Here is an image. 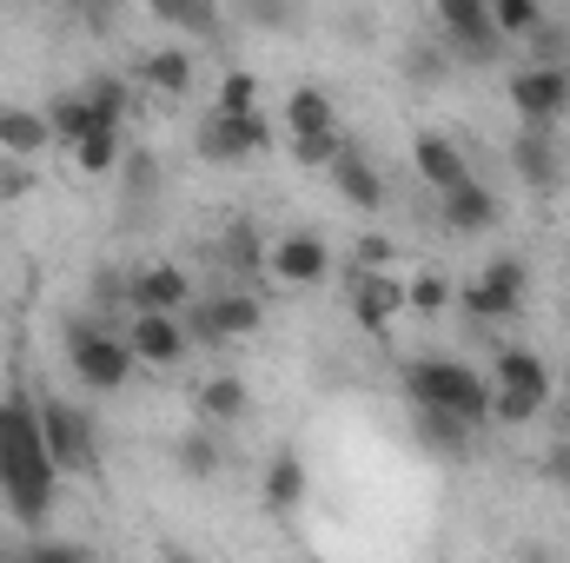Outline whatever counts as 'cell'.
Listing matches in <instances>:
<instances>
[{
  "label": "cell",
  "instance_id": "obj_1",
  "mask_svg": "<svg viewBox=\"0 0 570 563\" xmlns=\"http://www.w3.org/2000/svg\"><path fill=\"white\" fill-rule=\"evenodd\" d=\"M53 491H60V464L47 457L40 405L27 392H13V398H0V497L20 524H47Z\"/></svg>",
  "mask_w": 570,
  "mask_h": 563
},
{
  "label": "cell",
  "instance_id": "obj_2",
  "mask_svg": "<svg viewBox=\"0 0 570 563\" xmlns=\"http://www.w3.org/2000/svg\"><path fill=\"white\" fill-rule=\"evenodd\" d=\"M67 365H73V378H80L87 392H100V398L127 392V385H134V372H140V358H134L127 332H114L100 312L67 318Z\"/></svg>",
  "mask_w": 570,
  "mask_h": 563
},
{
  "label": "cell",
  "instance_id": "obj_3",
  "mask_svg": "<svg viewBox=\"0 0 570 563\" xmlns=\"http://www.w3.org/2000/svg\"><path fill=\"white\" fill-rule=\"evenodd\" d=\"M405 398L412 405H444V412H458L471 424L491 418V378H478L458 358H412L405 365Z\"/></svg>",
  "mask_w": 570,
  "mask_h": 563
},
{
  "label": "cell",
  "instance_id": "obj_4",
  "mask_svg": "<svg viewBox=\"0 0 570 563\" xmlns=\"http://www.w3.org/2000/svg\"><path fill=\"white\" fill-rule=\"evenodd\" d=\"M40 405V437H47V457L60 464V477L73 471V477H94L100 471V431L87 418V405H73V398H33Z\"/></svg>",
  "mask_w": 570,
  "mask_h": 563
},
{
  "label": "cell",
  "instance_id": "obj_5",
  "mask_svg": "<svg viewBox=\"0 0 570 563\" xmlns=\"http://www.w3.org/2000/svg\"><path fill=\"white\" fill-rule=\"evenodd\" d=\"M273 120L259 113V107H246V113H226V107H213L206 120H199V134H193V152L206 159V166H246V159H259L266 146H273Z\"/></svg>",
  "mask_w": 570,
  "mask_h": 563
},
{
  "label": "cell",
  "instance_id": "obj_6",
  "mask_svg": "<svg viewBox=\"0 0 570 563\" xmlns=\"http://www.w3.org/2000/svg\"><path fill=\"white\" fill-rule=\"evenodd\" d=\"M504 93H511V107H518L524 127H558L570 113V60H531V67H518Z\"/></svg>",
  "mask_w": 570,
  "mask_h": 563
},
{
  "label": "cell",
  "instance_id": "obj_7",
  "mask_svg": "<svg viewBox=\"0 0 570 563\" xmlns=\"http://www.w3.org/2000/svg\"><path fill=\"white\" fill-rule=\"evenodd\" d=\"M179 318H186L193 345H226V338H253L266 325V305L246 292H219V298H193Z\"/></svg>",
  "mask_w": 570,
  "mask_h": 563
},
{
  "label": "cell",
  "instance_id": "obj_8",
  "mask_svg": "<svg viewBox=\"0 0 570 563\" xmlns=\"http://www.w3.org/2000/svg\"><path fill=\"white\" fill-rule=\"evenodd\" d=\"M524 292H531L524 259H518V253H498L478 279L458 292V305H464L471 318H511V312H524Z\"/></svg>",
  "mask_w": 570,
  "mask_h": 563
},
{
  "label": "cell",
  "instance_id": "obj_9",
  "mask_svg": "<svg viewBox=\"0 0 570 563\" xmlns=\"http://www.w3.org/2000/svg\"><path fill=\"white\" fill-rule=\"evenodd\" d=\"M127 345H134V358L146 372H179L193 358V332H186L179 312H134L127 318Z\"/></svg>",
  "mask_w": 570,
  "mask_h": 563
},
{
  "label": "cell",
  "instance_id": "obj_10",
  "mask_svg": "<svg viewBox=\"0 0 570 563\" xmlns=\"http://www.w3.org/2000/svg\"><path fill=\"white\" fill-rule=\"evenodd\" d=\"M431 13H438L444 47H458L464 60H491L504 47V33L491 20V0H431Z\"/></svg>",
  "mask_w": 570,
  "mask_h": 563
},
{
  "label": "cell",
  "instance_id": "obj_11",
  "mask_svg": "<svg viewBox=\"0 0 570 563\" xmlns=\"http://www.w3.org/2000/svg\"><path fill=\"white\" fill-rule=\"evenodd\" d=\"M266 273L279 285H325V273H332V246L318 239V233H279L273 239V253H266Z\"/></svg>",
  "mask_w": 570,
  "mask_h": 563
},
{
  "label": "cell",
  "instance_id": "obj_12",
  "mask_svg": "<svg viewBox=\"0 0 570 563\" xmlns=\"http://www.w3.org/2000/svg\"><path fill=\"white\" fill-rule=\"evenodd\" d=\"M127 305H134V312H186V305H193L186 266H173V259L134 266V273H127Z\"/></svg>",
  "mask_w": 570,
  "mask_h": 563
},
{
  "label": "cell",
  "instance_id": "obj_13",
  "mask_svg": "<svg viewBox=\"0 0 570 563\" xmlns=\"http://www.w3.org/2000/svg\"><path fill=\"white\" fill-rule=\"evenodd\" d=\"M399 312H405V279H399L392 266H379V273H358V279H352V318H358L372 338H385Z\"/></svg>",
  "mask_w": 570,
  "mask_h": 563
},
{
  "label": "cell",
  "instance_id": "obj_14",
  "mask_svg": "<svg viewBox=\"0 0 570 563\" xmlns=\"http://www.w3.org/2000/svg\"><path fill=\"white\" fill-rule=\"evenodd\" d=\"M412 437L425 444L431 457L464 464V457H471V444H478V424L458 418V412H444V405H412Z\"/></svg>",
  "mask_w": 570,
  "mask_h": 563
},
{
  "label": "cell",
  "instance_id": "obj_15",
  "mask_svg": "<svg viewBox=\"0 0 570 563\" xmlns=\"http://www.w3.org/2000/svg\"><path fill=\"white\" fill-rule=\"evenodd\" d=\"M491 392H511V398H524V405H551V365L538 358V352H524V345H504L498 352V372H491Z\"/></svg>",
  "mask_w": 570,
  "mask_h": 563
},
{
  "label": "cell",
  "instance_id": "obj_16",
  "mask_svg": "<svg viewBox=\"0 0 570 563\" xmlns=\"http://www.w3.org/2000/svg\"><path fill=\"white\" fill-rule=\"evenodd\" d=\"M438 213H444V233L478 239V233H491V226H498V192H491V186H478V179H464V186L438 192Z\"/></svg>",
  "mask_w": 570,
  "mask_h": 563
},
{
  "label": "cell",
  "instance_id": "obj_17",
  "mask_svg": "<svg viewBox=\"0 0 570 563\" xmlns=\"http://www.w3.org/2000/svg\"><path fill=\"white\" fill-rule=\"evenodd\" d=\"M325 172H332V186H338L345 206H358V213H379V206H385V179H379V166H372L352 140L338 146V159H332Z\"/></svg>",
  "mask_w": 570,
  "mask_h": 563
},
{
  "label": "cell",
  "instance_id": "obj_18",
  "mask_svg": "<svg viewBox=\"0 0 570 563\" xmlns=\"http://www.w3.org/2000/svg\"><path fill=\"white\" fill-rule=\"evenodd\" d=\"M511 166H518V179H524L531 192H558L564 159H558V146H551V127H524V134L511 140Z\"/></svg>",
  "mask_w": 570,
  "mask_h": 563
},
{
  "label": "cell",
  "instance_id": "obj_19",
  "mask_svg": "<svg viewBox=\"0 0 570 563\" xmlns=\"http://www.w3.org/2000/svg\"><path fill=\"white\" fill-rule=\"evenodd\" d=\"M412 166H419V179H425L431 192H451V186L471 179V159L458 152V140H444V134H419L412 140Z\"/></svg>",
  "mask_w": 570,
  "mask_h": 563
},
{
  "label": "cell",
  "instance_id": "obj_20",
  "mask_svg": "<svg viewBox=\"0 0 570 563\" xmlns=\"http://www.w3.org/2000/svg\"><path fill=\"white\" fill-rule=\"evenodd\" d=\"M173 471L193 477V484H213V477L226 471V437H219V424L199 418V431H186V437L173 444Z\"/></svg>",
  "mask_w": 570,
  "mask_h": 563
},
{
  "label": "cell",
  "instance_id": "obj_21",
  "mask_svg": "<svg viewBox=\"0 0 570 563\" xmlns=\"http://www.w3.org/2000/svg\"><path fill=\"white\" fill-rule=\"evenodd\" d=\"M53 146L47 107H0V152L7 159H40Z\"/></svg>",
  "mask_w": 570,
  "mask_h": 563
},
{
  "label": "cell",
  "instance_id": "obj_22",
  "mask_svg": "<svg viewBox=\"0 0 570 563\" xmlns=\"http://www.w3.org/2000/svg\"><path fill=\"white\" fill-rule=\"evenodd\" d=\"M193 80H199V67H193V53H186V47H153V53L140 60V87L166 93V100H186V93H193Z\"/></svg>",
  "mask_w": 570,
  "mask_h": 563
},
{
  "label": "cell",
  "instance_id": "obj_23",
  "mask_svg": "<svg viewBox=\"0 0 570 563\" xmlns=\"http://www.w3.org/2000/svg\"><path fill=\"white\" fill-rule=\"evenodd\" d=\"M193 412L206 424H239L253 412V385L246 378H233V372H219V378H206L199 392H193Z\"/></svg>",
  "mask_w": 570,
  "mask_h": 563
},
{
  "label": "cell",
  "instance_id": "obj_24",
  "mask_svg": "<svg viewBox=\"0 0 570 563\" xmlns=\"http://www.w3.org/2000/svg\"><path fill=\"white\" fill-rule=\"evenodd\" d=\"M305 491H312L305 457H298V451H279V457L266 464V491H259V497H266V511H273V517H292V511L305 504Z\"/></svg>",
  "mask_w": 570,
  "mask_h": 563
},
{
  "label": "cell",
  "instance_id": "obj_25",
  "mask_svg": "<svg viewBox=\"0 0 570 563\" xmlns=\"http://www.w3.org/2000/svg\"><path fill=\"white\" fill-rule=\"evenodd\" d=\"M332 127H338V107H332L325 87H292V93H285V140H298V134H332Z\"/></svg>",
  "mask_w": 570,
  "mask_h": 563
},
{
  "label": "cell",
  "instance_id": "obj_26",
  "mask_svg": "<svg viewBox=\"0 0 570 563\" xmlns=\"http://www.w3.org/2000/svg\"><path fill=\"white\" fill-rule=\"evenodd\" d=\"M47 127H53V146L87 140V134L100 127V120H94V100H87V87H80V93H73V87H67V93H53V100H47Z\"/></svg>",
  "mask_w": 570,
  "mask_h": 563
},
{
  "label": "cell",
  "instance_id": "obj_27",
  "mask_svg": "<svg viewBox=\"0 0 570 563\" xmlns=\"http://www.w3.org/2000/svg\"><path fill=\"white\" fill-rule=\"evenodd\" d=\"M146 7H153V20L173 27V33H193V40H213V33H219V7H213V0H146Z\"/></svg>",
  "mask_w": 570,
  "mask_h": 563
},
{
  "label": "cell",
  "instance_id": "obj_28",
  "mask_svg": "<svg viewBox=\"0 0 570 563\" xmlns=\"http://www.w3.org/2000/svg\"><path fill=\"white\" fill-rule=\"evenodd\" d=\"M120 152H127V127H94L87 140H73V166L80 172H120Z\"/></svg>",
  "mask_w": 570,
  "mask_h": 563
},
{
  "label": "cell",
  "instance_id": "obj_29",
  "mask_svg": "<svg viewBox=\"0 0 570 563\" xmlns=\"http://www.w3.org/2000/svg\"><path fill=\"white\" fill-rule=\"evenodd\" d=\"M87 100H94V120L100 127H127V80L120 73H94L87 80Z\"/></svg>",
  "mask_w": 570,
  "mask_h": 563
},
{
  "label": "cell",
  "instance_id": "obj_30",
  "mask_svg": "<svg viewBox=\"0 0 570 563\" xmlns=\"http://www.w3.org/2000/svg\"><path fill=\"white\" fill-rule=\"evenodd\" d=\"M491 20H498L504 40H531L544 27V7L538 0H491Z\"/></svg>",
  "mask_w": 570,
  "mask_h": 563
},
{
  "label": "cell",
  "instance_id": "obj_31",
  "mask_svg": "<svg viewBox=\"0 0 570 563\" xmlns=\"http://www.w3.org/2000/svg\"><path fill=\"white\" fill-rule=\"evenodd\" d=\"M444 60H451V47H444V33H431V40H419V47L405 53V73H412L419 87H431V80H444Z\"/></svg>",
  "mask_w": 570,
  "mask_h": 563
},
{
  "label": "cell",
  "instance_id": "obj_32",
  "mask_svg": "<svg viewBox=\"0 0 570 563\" xmlns=\"http://www.w3.org/2000/svg\"><path fill=\"white\" fill-rule=\"evenodd\" d=\"M120 172H127V192H134V199H153V192H159V159H153L146 146H127V152H120Z\"/></svg>",
  "mask_w": 570,
  "mask_h": 563
},
{
  "label": "cell",
  "instance_id": "obj_33",
  "mask_svg": "<svg viewBox=\"0 0 570 563\" xmlns=\"http://www.w3.org/2000/svg\"><path fill=\"white\" fill-rule=\"evenodd\" d=\"M451 298H458V292L438 279V273H425V279H405V312H425V318H438Z\"/></svg>",
  "mask_w": 570,
  "mask_h": 563
},
{
  "label": "cell",
  "instance_id": "obj_34",
  "mask_svg": "<svg viewBox=\"0 0 570 563\" xmlns=\"http://www.w3.org/2000/svg\"><path fill=\"white\" fill-rule=\"evenodd\" d=\"M338 146H345L338 127H332V134H298V140H292V159H298V166H332Z\"/></svg>",
  "mask_w": 570,
  "mask_h": 563
},
{
  "label": "cell",
  "instance_id": "obj_35",
  "mask_svg": "<svg viewBox=\"0 0 570 563\" xmlns=\"http://www.w3.org/2000/svg\"><path fill=\"white\" fill-rule=\"evenodd\" d=\"M219 107H226V113H246V107H259V80H253L246 67H233V73L219 80Z\"/></svg>",
  "mask_w": 570,
  "mask_h": 563
},
{
  "label": "cell",
  "instance_id": "obj_36",
  "mask_svg": "<svg viewBox=\"0 0 570 563\" xmlns=\"http://www.w3.org/2000/svg\"><path fill=\"white\" fill-rule=\"evenodd\" d=\"M120 305H127V273H114V266H107V273H94V312H100V318H114Z\"/></svg>",
  "mask_w": 570,
  "mask_h": 563
},
{
  "label": "cell",
  "instance_id": "obj_37",
  "mask_svg": "<svg viewBox=\"0 0 570 563\" xmlns=\"http://www.w3.org/2000/svg\"><path fill=\"white\" fill-rule=\"evenodd\" d=\"M27 192H33V166L0 152V206H13V199H27Z\"/></svg>",
  "mask_w": 570,
  "mask_h": 563
},
{
  "label": "cell",
  "instance_id": "obj_38",
  "mask_svg": "<svg viewBox=\"0 0 570 563\" xmlns=\"http://www.w3.org/2000/svg\"><path fill=\"white\" fill-rule=\"evenodd\" d=\"M538 471H544L551 491H570V437H551V451L538 457Z\"/></svg>",
  "mask_w": 570,
  "mask_h": 563
},
{
  "label": "cell",
  "instance_id": "obj_39",
  "mask_svg": "<svg viewBox=\"0 0 570 563\" xmlns=\"http://www.w3.org/2000/svg\"><path fill=\"white\" fill-rule=\"evenodd\" d=\"M246 13L266 20V27H292L298 20V0H246Z\"/></svg>",
  "mask_w": 570,
  "mask_h": 563
},
{
  "label": "cell",
  "instance_id": "obj_40",
  "mask_svg": "<svg viewBox=\"0 0 570 563\" xmlns=\"http://www.w3.org/2000/svg\"><path fill=\"white\" fill-rule=\"evenodd\" d=\"M491 418L498 424H531L538 405H524V398H511V392H491Z\"/></svg>",
  "mask_w": 570,
  "mask_h": 563
},
{
  "label": "cell",
  "instance_id": "obj_41",
  "mask_svg": "<svg viewBox=\"0 0 570 563\" xmlns=\"http://www.w3.org/2000/svg\"><path fill=\"white\" fill-rule=\"evenodd\" d=\"M219 253H226V259H233V266H253V259H259V239H253V226H233V233H226V246H219Z\"/></svg>",
  "mask_w": 570,
  "mask_h": 563
},
{
  "label": "cell",
  "instance_id": "obj_42",
  "mask_svg": "<svg viewBox=\"0 0 570 563\" xmlns=\"http://www.w3.org/2000/svg\"><path fill=\"white\" fill-rule=\"evenodd\" d=\"M379 266H392V239L385 233H365L358 239V273H379Z\"/></svg>",
  "mask_w": 570,
  "mask_h": 563
},
{
  "label": "cell",
  "instance_id": "obj_43",
  "mask_svg": "<svg viewBox=\"0 0 570 563\" xmlns=\"http://www.w3.org/2000/svg\"><path fill=\"white\" fill-rule=\"evenodd\" d=\"M564 412H570V372H564Z\"/></svg>",
  "mask_w": 570,
  "mask_h": 563
}]
</instances>
